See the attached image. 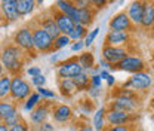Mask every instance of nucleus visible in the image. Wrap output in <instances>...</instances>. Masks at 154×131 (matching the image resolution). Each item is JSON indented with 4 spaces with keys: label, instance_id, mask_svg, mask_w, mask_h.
Listing matches in <instances>:
<instances>
[{
    "label": "nucleus",
    "instance_id": "obj_13",
    "mask_svg": "<svg viewBox=\"0 0 154 131\" xmlns=\"http://www.w3.org/2000/svg\"><path fill=\"white\" fill-rule=\"evenodd\" d=\"M49 11H51L52 17L55 18V21H57V24H58V27H59V30H61V33L65 34V36H68V34L74 30V27H76L74 21L70 18V17H67L65 14H62L61 11H58L55 6L51 8Z\"/></svg>",
    "mask_w": 154,
    "mask_h": 131
},
{
    "label": "nucleus",
    "instance_id": "obj_3",
    "mask_svg": "<svg viewBox=\"0 0 154 131\" xmlns=\"http://www.w3.org/2000/svg\"><path fill=\"white\" fill-rule=\"evenodd\" d=\"M30 30L33 31V40H34V48L38 52H49L54 51V39L49 36V33H46L37 22L34 21V24H31Z\"/></svg>",
    "mask_w": 154,
    "mask_h": 131
},
{
    "label": "nucleus",
    "instance_id": "obj_15",
    "mask_svg": "<svg viewBox=\"0 0 154 131\" xmlns=\"http://www.w3.org/2000/svg\"><path fill=\"white\" fill-rule=\"evenodd\" d=\"M49 113H51L49 112V103L43 101L42 104H37V106H36V109L30 113V119H31V122H33V124H38V125H42V124H45V122H46V119H48Z\"/></svg>",
    "mask_w": 154,
    "mask_h": 131
},
{
    "label": "nucleus",
    "instance_id": "obj_17",
    "mask_svg": "<svg viewBox=\"0 0 154 131\" xmlns=\"http://www.w3.org/2000/svg\"><path fill=\"white\" fill-rule=\"evenodd\" d=\"M52 116H54V119L59 122V124H65V122H68L70 119H71V116H73V110H71V107L70 106H67V104H57L55 107H52Z\"/></svg>",
    "mask_w": 154,
    "mask_h": 131
},
{
    "label": "nucleus",
    "instance_id": "obj_38",
    "mask_svg": "<svg viewBox=\"0 0 154 131\" xmlns=\"http://www.w3.org/2000/svg\"><path fill=\"white\" fill-rule=\"evenodd\" d=\"M83 48H85V42H83V40L74 42V43L71 45V51H74V52H76V51H82Z\"/></svg>",
    "mask_w": 154,
    "mask_h": 131
},
{
    "label": "nucleus",
    "instance_id": "obj_30",
    "mask_svg": "<svg viewBox=\"0 0 154 131\" xmlns=\"http://www.w3.org/2000/svg\"><path fill=\"white\" fill-rule=\"evenodd\" d=\"M38 101H40V94L38 93H33L27 100H25V110H28V112H33L34 109H36V106L38 104Z\"/></svg>",
    "mask_w": 154,
    "mask_h": 131
},
{
    "label": "nucleus",
    "instance_id": "obj_11",
    "mask_svg": "<svg viewBox=\"0 0 154 131\" xmlns=\"http://www.w3.org/2000/svg\"><path fill=\"white\" fill-rule=\"evenodd\" d=\"M145 61L138 55H129L128 58H125L122 63H119L116 66V69L119 70H125L129 73H139V72H145Z\"/></svg>",
    "mask_w": 154,
    "mask_h": 131
},
{
    "label": "nucleus",
    "instance_id": "obj_31",
    "mask_svg": "<svg viewBox=\"0 0 154 131\" xmlns=\"http://www.w3.org/2000/svg\"><path fill=\"white\" fill-rule=\"evenodd\" d=\"M104 131H135V124L131 125H107Z\"/></svg>",
    "mask_w": 154,
    "mask_h": 131
},
{
    "label": "nucleus",
    "instance_id": "obj_19",
    "mask_svg": "<svg viewBox=\"0 0 154 131\" xmlns=\"http://www.w3.org/2000/svg\"><path fill=\"white\" fill-rule=\"evenodd\" d=\"M18 115V109L14 100L11 101H0V122H6Z\"/></svg>",
    "mask_w": 154,
    "mask_h": 131
},
{
    "label": "nucleus",
    "instance_id": "obj_1",
    "mask_svg": "<svg viewBox=\"0 0 154 131\" xmlns=\"http://www.w3.org/2000/svg\"><path fill=\"white\" fill-rule=\"evenodd\" d=\"M0 60L3 67L11 73V75L19 76L18 73L21 72L22 66H24V51L18 48L17 45H6L2 49Z\"/></svg>",
    "mask_w": 154,
    "mask_h": 131
},
{
    "label": "nucleus",
    "instance_id": "obj_41",
    "mask_svg": "<svg viewBox=\"0 0 154 131\" xmlns=\"http://www.w3.org/2000/svg\"><path fill=\"white\" fill-rule=\"evenodd\" d=\"M79 131H95V130H94V127L89 125V124H80V125H79Z\"/></svg>",
    "mask_w": 154,
    "mask_h": 131
},
{
    "label": "nucleus",
    "instance_id": "obj_45",
    "mask_svg": "<svg viewBox=\"0 0 154 131\" xmlns=\"http://www.w3.org/2000/svg\"><path fill=\"white\" fill-rule=\"evenodd\" d=\"M114 84H116V79H114V77H113V76H110V77L107 79V85H108V87L111 88V87H113Z\"/></svg>",
    "mask_w": 154,
    "mask_h": 131
},
{
    "label": "nucleus",
    "instance_id": "obj_49",
    "mask_svg": "<svg viewBox=\"0 0 154 131\" xmlns=\"http://www.w3.org/2000/svg\"><path fill=\"white\" fill-rule=\"evenodd\" d=\"M151 64H153V69H154V51H153V54H151Z\"/></svg>",
    "mask_w": 154,
    "mask_h": 131
},
{
    "label": "nucleus",
    "instance_id": "obj_32",
    "mask_svg": "<svg viewBox=\"0 0 154 131\" xmlns=\"http://www.w3.org/2000/svg\"><path fill=\"white\" fill-rule=\"evenodd\" d=\"M71 42V39L68 38V36H65V34H61L59 38L54 42V49H61V48H65L68 43Z\"/></svg>",
    "mask_w": 154,
    "mask_h": 131
},
{
    "label": "nucleus",
    "instance_id": "obj_2",
    "mask_svg": "<svg viewBox=\"0 0 154 131\" xmlns=\"http://www.w3.org/2000/svg\"><path fill=\"white\" fill-rule=\"evenodd\" d=\"M151 85H153V77H151L150 73H147V72L134 73L126 82L122 84V87L129 88V90H132V91H135V93H138V94L148 91V90L151 88Z\"/></svg>",
    "mask_w": 154,
    "mask_h": 131
},
{
    "label": "nucleus",
    "instance_id": "obj_29",
    "mask_svg": "<svg viewBox=\"0 0 154 131\" xmlns=\"http://www.w3.org/2000/svg\"><path fill=\"white\" fill-rule=\"evenodd\" d=\"M88 33H89V31H88V27H85V25H76L74 30L68 34V38L71 39V40L79 42V40H85Z\"/></svg>",
    "mask_w": 154,
    "mask_h": 131
},
{
    "label": "nucleus",
    "instance_id": "obj_39",
    "mask_svg": "<svg viewBox=\"0 0 154 131\" xmlns=\"http://www.w3.org/2000/svg\"><path fill=\"white\" fill-rule=\"evenodd\" d=\"M27 73L31 76V77H36V76L42 75V70H40L38 67H30V69L27 70Z\"/></svg>",
    "mask_w": 154,
    "mask_h": 131
},
{
    "label": "nucleus",
    "instance_id": "obj_10",
    "mask_svg": "<svg viewBox=\"0 0 154 131\" xmlns=\"http://www.w3.org/2000/svg\"><path fill=\"white\" fill-rule=\"evenodd\" d=\"M36 22H37L46 33H49V36L54 39V40H57V39L62 34L61 30H59V27H58L57 21H55V18H54L52 14H51V11H49L48 14L38 15L37 18H36Z\"/></svg>",
    "mask_w": 154,
    "mask_h": 131
},
{
    "label": "nucleus",
    "instance_id": "obj_8",
    "mask_svg": "<svg viewBox=\"0 0 154 131\" xmlns=\"http://www.w3.org/2000/svg\"><path fill=\"white\" fill-rule=\"evenodd\" d=\"M14 45H17L22 51L27 52H34V40H33V31L30 27H22L14 34Z\"/></svg>",
    "mask_w": 154,
    "mask_h": 131
},
{
    "label": "nucleus",
    "instance_id": "obj_25",
    "mask_svg": "<svg viewBox=\"0 0 154 131\" xmlns=\"http://www.w3.org/2000/svg\"><path fill=\"white\" fill-rule=\"evenodd\" d=\"M73 82L76 84L77 91H85V90L89 91V88H91V76H89V73H86V72H83V73H80L79 76H76L73 79Z\"/></svg>",
    "mask_w": 154,
    "mask_h": 131
},
{
    "label": "nucleus",
    "instance_id": "obj_23",
    "mask_svg": "<svg viewBox=\"0 0 154 131\" xmlns=\"http://www.w3.org/2000/svg\"><path fill=\"white\" fill-rule=\"evenodd\" d=\"M58 88H59V93L64 97H71L77 91L76 84L73 82V79H59L58 80Z\"/></svg>",
    "mask_w": 154,
    "mask_h": 131
},
{
    "label": "nucleus",
    "instance_id": "obj_20",
    "mask_svg": "<svg viewBox=\"0 0 154 131\" xmlns=\"http://www.w3.org/2000/svg\"><path fill=\"white\" fill-rule=\"evenodd\" d=\"M141 25L144 27V30L154 28V2H144V15Z\"/></svg>",
    "mask_w": 154,
    "mask_h": 131
},
{
    "label": "nucleus",
    "instance_id": "obj_4",
    "mask_svg": "<svg viewBox=\"0 0 154 131\" xmlns=\"http://www.w3.org/2000/svg\"><path fill=\"white\" fill-rule=\"evenodd\" d=\"M83 72L85 70L80 66L77 57L68 58V60L59 63L58 64V69H57V75L59 79H74L76 76H79L80 73H83Z\"/></svg>",
    "mask_w": 154,
    "mask_h": 131
},
{
    "label": "nucleus",
    "instance_id": "obj_12",
    "mask_svg": "<svg viewBox=\"0 0 154 131\" xmlns=\"http://www.w3.org/2000/svg\"><path fill=\"white\" fill-rule=\"evenodd\" d=\"M108 27L113 31H126V33H131V31H134L135 25L132 24V21L129 19V17H128V12L123 11V12L116 14L114 17L110 19Z\"/></svg>",
    "mask_w": 154,
    "mask_h": 131
},
{
    "label": "nucleus",
    "instance_id": "obj_21",
    "mask_svg": "<svg viewBox=\"0 0 154 131\" xmlns=\"http://www.w3.org/2000/svg\"><path fill=\"white\" fill-rule=\"evenodd\" d=\"M2 11L6 19L9 21H17L19 18L18 11H17V0H5L2 2Z\"/></svg>",
    "mask_w": 154,
    "mask_h": 131
},
{
    "label": "nucleus",
    "instance_id": "obj_14",
    "mask_svg": "<svg viewBox=\"0 0 154 131\" xmlns=\"http://www.w3.org/2000/svg\"><path fill=\"white\" fill-rule=\"evenodd\" d=\"M131 40V34L126 31H113L110 30L105 34V45L107 46H126Z\"/></svg>",
    "mask_w": 154,
    "mask_h": 131
},
{
    "label": "nucleus",
    "instance_id": "obj_35",
    "mask_svg": "<svg viewBox=\"0 0 154 131\" xmlns=\"http://www.w3.org/2000/svg\"><path fill=\"white\" fill-rule=\"evenodd\" d=\"M31 84L36 85L37 88H42V87L46 84V77H45L43 75H38V76H36V77H31Z\"/></svg>",
    "mask_w": 154,
    "mask_h": 131
},
{
    "label": "nucleus",
    "instance_id": "obj_28",
    "mask_svg": "<svg viewBox=\"0 0 154 131\" xmlns=\"http://www.w3.org/2000/svg\"><path fill=\"white\" fill-rule=\"evenodd\" d=\"M34 5L36 2L33 0H17V11H18V15H28L33 9H34Z\"/></svg>",
    "mask_w": 154,
    "mask_h": 131
},
{
    "label": "nucleus",
    "instance_id": "obj_22",
    "mask_svg": "<svg viewBox=\"0 0 154 131\" xmlns=\"http://www.w3.org/2000/svg\"><path fill=\"white\" fill-rule=\"evenodd\" d=\"M55 8H57L58 11H61L62 14H65L67 17H70V18L74 21V24H76V18H77V8L74 6V3L73 2H67V0H59L55 3Z\"/></svg>",
    "mask_w": 154,
    "mask_h": 131
},
{
    "label": "nucleus",
    "instance_id": "obj_33",
    "mask_svg": "<svg viewBox=\"0 0 154 131\" xmlns=\"http://www.w3.org/2000/svg\"><path fill=\"white\" fill-rule=\"evenodd\" d=\"M98 33H99V28H98V27H96V28H94V30H91V31L86 34L85 40H83V42H85V46H88V48H89V46H91V45L95 42V39H96V36H98Z\"/></svg>",
    "mask_w": 154,
    "mask_h": 131
},
{
    "label": "nucleus",
    "instance_id": "obj_24",
    "mask_svg": "<svg viewBox=\"0 0 154 131\" xmlns=\"http://www.w3.org/2000/svg\"><path fill=\"white\" fill-rule=\"evenodd\" d=\"M105 113H107V107H99L94 113L92 127L95 131H104V128H105Z\"/></svg>",
    "mask_w": 154,
    "mask_h": 131
},
{
    "label": "nucleus",
    "instance_id": "obj_7",
    "mask_svg": "<svg viewBox=\"0 0 154 131\" xmlns=\"http://www.w3.org/2000/svg\"><path fill=\"white\" fill-rule=\"evenodd\" d=\"M138 101L139 100L128 98V97H113L107 104V110H120V112L135 113L139 107Z\"/></svg>",
    "mask_w": 154,
    "mask_h": 131
},
{
    "label": "nucleus",
    "instance_id": "obj_44",
    "mask_svg": "<svg viewBox=\"0 0 154 131\" xmlns=\"http://www.w3.org/2000/svg\"><path fill=\"white\" fill-rule=\"evenodd\" d=\"M148 107H150L151 116H153V119H154V95L151 97V100H150V104H148Z\"/></svg>",
    "mask_w": 154,
    "mask_h": 131
},
{
    "label": "nucleus",
    "instance_id": "obj_5",
    "mask_svg": "<svg viewBox=\"0 0 154 131\" xmlns=\"http://www.w3.org/2000/svg\"><path fill=\"white\" fill-rule=\"evenodd\" d=\"M31 87L30 84L21 77V76H14L12 77V87H11V100L14 101H22L27 100L31 95Z\"/></svg>",
    "mask_w": 154,
    "mask_h": 131
},
{
    "label": "nucleus",
    "instance_id": "obj_9",
    "mask_svg": "<svg viewBox=\"0 0 154 131\" xmlns=\"http://www.w3.org/2000/svg\"><path fill=\"white\" fill-rule=\"evenodd\" d=\"M136 121L135 113L120 112V110H107L105 122L108 125H131Z\"/></svg>",
    "mask_w": 154,
    "mask_h": 131
},
{
    "label": "nucleus",
    "instance_id": "obj_34",
    "mask_svg": "<svg viewBox=\"0 0 154 131\" xmlns=\"http://www.w3.org/2000/svg\"><path fill=\"white\" fill-rule=\"evenodd\" d=\"M37 93L43 97V98H55L57 95H55V93L54 91H51V90H46V88H37Z\"/></svg>",
    "mask_w": 154,
    "mask_h": 131
},
{
    "label": "nucleus",
    "instance_id": "obj_40",
    "mask_svg": "<svg viewBox=\"0 0 154 131\" xmlns=\"http://www.w3.org/2000/svg\"><path fill=\"white\" fill-rule=\"evenodd\" d=\"M38 131H55V128H54V125H51V124L45 122V124H42V125H40Z\"/></svg>",
    "mask_w": 154,
    "mask_h": 131
},
{
    "label": "nucleus",
    "instance_id": "obj_46",
    "mask_svg": "<svg viewBox=\"0 0 154 131\" xmlns=\"http://www.w3.org/2000/svg\"><path fill=\"white\" fill-rule=\"evenodd\" d=\"M107 2H104V0H95V2H92V5H96V8H101L102 5H105Z\"/></svg>",
    "mask_w": 154,
    "mask_h": 131
},
{
    "label": "nucleus",
    "instance_id": "obj_48",
    "mask_svg": "<svg viewBox=\"0 0 154 131\" xmlns=\"http://www.w3.org/2000/svg\"><path fill=\"white\" fill-rule=\"evenodd\" d=\"M3 69H5V67H3V64H2V63H0V76L3 75Z\"/></svg>",
    "mask_w": 154,
    "mask_h": 131
},
{
    "label": "nucleus",
    "instance_id": "obj_42",
    "mask_svg": "<svg viewBox=\"0 0 154 131\" xmlns=\"http://www.w3.org/2000/svg\"><path fill=\"white\" fill-rule=\"evenodd\" d=\"M99 76H101V79H102V80H104V79H105V80H107V79H108V77H110V73H108V70H104V69H101V72H99Z\"/></svg>",
    "mask_w": 154,
    "mask_h": 131
},
{
    "label": "nucleus",
    "instance_id": "obj_36",
    "mask_svg": "<svg viewBox=\"0 0 154 131\" xmlns=\"http://www.w3.org/2000/svg\"><path fill=\"white\" fill-rule=\"evenodd\" d=\"M9 131H28V125H27V124L21 119L17 125L11 127V128H9Z\"/></svg>",
    "mask_w": 154,
    "mask_h": 131
},
{
    "label": "nucleus",
    "instance_id": "obj_43",
    "mask_svg": "<svg viewBox=\"0 0 154 131\" xmlns=\"http://www.w3.org/2000/svg\"><path fill=\"white\" fill-rule=\"evenodd\" d=\"M99 66H102V67H104V70H107V69H111V67H113V66H111L110 63H107L104 58H101V63H99Z\"/></svg>",
    "mask_w": 154,
    "mask_h": 131
},
{
    "label": "nucleus",
    "instance_id": "obj_27",
    "mask_svg": "<svg viewBox=\"0 0 154 131\" xmlns=\"http://www.w3.org/2000/svg\"><path fill=\"white\" fill-rule=\"evenodd\" d=\"M11 87H12V77L11 75H2L0 76V98H5L11 95Z\"/></svg>",
    "mask_w": 154,
    "mask_h": 131
},
{
    "label": "nucleus",
    "instance_id": "obj_18",
    "mask_svg": "<svg viewBox=\"0 0 154 131\" xmlns=\"http://www.w3.org/2000/svg\"><path fill=\"white\" fill-rule=\"evenodd\" d=\"M92 3V2H91ZM96 11L94 9V6H88V8H83V9H79L77 8V18H76V25H91L94 17H95Z\"/></svg>",
    "mask_w": 154,
    "mask_h": 131
},
{
    "label": "nucleus",
    "instance_id": "obj_47",
    "mask_svg": "<svg viewBox=\"0 0 154 131\" xmlns=\"http://www.w3.org/2000/svg\"><path fill=\"white\" fill-rule=\"evenodd\" d=\"M0 131H9V127L5 122H0Z\"/></svg>",
    "mask_w": 154,
    "mask_h": 131
},
{
    "label": "nucleus",
    "instance_id": "obj_16",
    "mask_svg": "<svg viewBox=\"0 0 154 131\" xmlns=\"http://www.w3.org/2000/svg\"><path fill=\"white\" fill-rule=\"evenodd\" d=\"M144 15V2H132L128 8V17L134 25H141Z\"/></svg>",
    "mask_w": 154,
    "mask_h": 131
},
{
    "label": "nucleus",
    "instance_id": "obj_26",
    "mask_svg": "<svg viewBox=\"0 0 154 131\" xmlns=\"http://www.w3.org/2000/svg\"><path fill=\"white\" fill-rule=\"evenodd\" d=\"M79 63H80V66L83 67V70H85L86 73H89V72L94 69V66H95L94 54H92V52H85V54L79 55Z\"/></svg>",
    "mask_w": 154,
    "mask_h": 131
},
{
    "label": "nucleus",
    "instance_id": "obj_37",
    "mask_svg": "<svg viewBox=\"0 0 154 131\" xmlns=\"http://www.w3.org/2000/svg\"><path fill=\"white\" fill-rule=\"evenodd\" d=\"M101 84H102V79L99 75L91 76V87L92 88H101Z\"/></svg>",
    "mask_w": 154,
    "mask_h": 131
},
{
    "label": "nucleus",
    "instance_id": "obj_6",
    "mask_svg": "<svg viewBox=\"0 0 154 131\" xmlns=\"http://www.w3.org/2000/svg\"><path fill=\"white\" fill-rule=\"evenodd\" d=\"M129 57V48L128 46H107L102 48V58L116 67L119 63H122L125 58Z\"/></svg>",
    "mask_w": 154,
    "mask_h": 131
}]
</instances>
